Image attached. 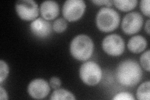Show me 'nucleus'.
<instances>
[{
	"label": "nucleus",
	"mask_w": 150,
	"mask_h": 100,
	"mask_svg": "<svg viewBox=\"0 0 150 100\" xmlns=\"http://www.w3.org/2000/svg\"><path fill=\"white\" fill-rule=\"evenodd\" d=\"M115 6L123 11H128L134 9L138 3L137 0H115Z\"/></svg>",
	"instance_id": "ddd939ff"
},
{
	"label": "nucleus",
	"mask_w": 150,
	"mask_h": 100,
	"mask_svg": "<svg viewBox=\"0 0 150 100\" xmlns=\"http://www.w3.org/2000/svg\"><path fill=\"white\" fill-rule=\"evenodd\" d=\"M61 84H62L61 80L57 77H53L50 79V84L51 87L54 89H58L60 87Z\"/></svg>",
	"instance_id": "412c9836"
},
{
	"label": "nucleus",
	"mask_w": 150,
	"mask_h": 100,
	"mask_svg": "<svg viewBox=\"0 0 150 100\" xmlns=\"http://www.w3.org/2000/svg\"><path fill=\"white\" fill-rule=\"evenodd\" d=\"M50 91V87L48 83L41 78L33 79L28 87V91L30 96L37 99L46 97Z\"/></svg>",
	"instance_id": "1a4fd4ad"
},
{
	"label": "nucleus",
	"mask_w": 150,
	"mask_h": 100,
	"mask_svg": "<svg viewBox=\"0 0 150 100\" xmlns=\"http://www.w3.org/2000/svg\"><path fill=\"white\" fill-rule=\"evenodd\" d=\"M119 14L115 9L103 7L100 9L96 17V23L98 29L103 32H111L115 30L120 24Z\"/></svg>",
	"instance_id": "7ed1b4c3"
},
{
	"label": "nucleus",
	"mask_w": 150,
	"mask_h": 100,
	"mask_svg": "<svg viewBox=\"0 0 150 100\" xmlns=\"http://www.w3.org/2000/svg\"><path fill=\"white\" fill-rule=\"evenodd\" d=\"M79 77L84 83L89 86H95L101 79L102 70L95 62L87 61L80 67Z\"/></svg>",
	"instance_id": "20e7f679"
},
{
	"label": "nucleus",
	"mask_w": 150,
	"mask_h": 100,
	"mask_svg": "<svg viewBox=\"0 0 150 100\" xmlns=\"http://www.w3.org/2000/svg\"><path fill=\"white\" fill-rule=\"evenodd\" d=\"M143 24L142 15L138 12H131L123 18L121 23L123 31L128 35H133L138 33Z\"/></svg>",
	"instance_id": "6e6552de"
},
{
	"label": "nucleus",
	"mask_w": 150,
	"mask_h": 100,
	"mask_svg": "<svg viewBox=\"0 0 150 100\" xmlns=\"http://www.w3.org/2000/svg\"><path fill=\"white\" fill-rule=\"evenodd\" d=\"M9 73V67L5 61H0V83L2 84L7 78Z\"/></svg>",
	"instance_id": "f3484780"
},
{
	"label": "nucleus",
	"mask_w": 150,
	"mask_h": 100,
	"mask_svg": "<svg viewBox=\"0 0 150 100\" xmlns=\"http://www.w3.org/2000/svg\"><path fill=\"white\" fill-rule=\"evenodd\" d=\"M150 82L149 81L143 83L138 87L137 92V98L139 100H149L150 98Z\"/></svg>",
	"instance_id": "2eb2a0df"
},
{
	"label": "nucleus",
	"mask_w": 150,
	"mask_h": 100,
	"mask_svg": "<svg viewBox=\"0 0 150 100\" xmlns=\"http://www.w3.org/2000/svg\"><path fill=\"white\" fill-rule=\"evenodd\" d=\"M0 99L1 100H4V99H8V94L6 91V90L4 89L1 86L0 87Z\"/></svg>",
	"instance_id": "5701e85b"
},
{
	"label": "nucleus",
	"mask_w": 150,
	"mask_h": 100,
	"mask_svg": "<svg viewBox=\"0 0 150 100\" xmlns=\"http://www.w3.org/2000/svg\"><path fill=\"white\" fill-rule=\"evenodd\" d=\"M140 8L142 13L145 16H149V0H142L140 3Z\"/></svg>",
	"instance_id": "6ab92c4d"
},
{
	"label": "nucleus",
	"mask_w": 150,
	"mask_h": 100,
	"mask_svg": "<svg viewBox=\"0 0 150 100\" xmlns=\"http://www.w3.org/2000/svg\"><path fill=\"white\" fill-rule=\"evenodd\" d=\"M86 4L83 0H67L63 4V15L68 21H75L83 16Z\"/></svg>",
	"instance_id": "423d86ee"
},
{
	"label": "nucleus",
	"mask_w": 150,
	"mask_h": 100,
	"mask_svg": "<svg viewBox=\"0 0 150 100\" xmlns=\"http://www.w3.org/2000/svg\"><path fill=\"white\" fill-rule=\"evenodd\" d=\"M116 75L117 80L121 85L126 87H133L142 80L143 71L137 61L127 60L119 64Z\"/></svg>",
	"instance_id": "f257e3e1"
},
{
	"label": "nucleus",
	"mask_w": 150,
	"mask_h": 100,
	"mask_svg": "<svg viewBox=\"0 0 150 100\" xmlns=\"http://www.w3.org/2000/svg\"><path fill=\"white\" fill-rule=\"evenodd\" d=\"M30 29L33 34L36 36L45 38L48 37L52 31V26L51 23L44 18H39L32 21Z\"/></svg>",
	"instance_id": "9d476101"
},
{
	"label": "nucleus",
	"mask_w": 150,
	"mask_h": 100,
	"mask_svg": "<svg viewBox=\"0 0 150 100\" xmlns=\"http://www.w3.org/2000/svg\"><path fill=\"white\" fill-rule=\"evenodd\" d=\"M15 8L19 17L25 21L35 20L39 15L38 5L33 0H19Z\"/></svg>",
	"instance_id": "39448f33"
},
{
	"label": "nucleus",
	"mask_w": 150,
	"mask_h": 100,
	"mask_svg": "<svg viewBox=\"0 0 150 100\" xmlns=\"http://www.w3.org/2000/svg\"><path fill=\"white\" fill-rule=\"evenodd\" d=\"M113 99H123V100H134V98L131 93L127 92H121L116 94Z\"/></svg>",
	"instance_id": "aec40b11"
},
{
	"label": "nucleus",
	"mask_w": 150,
	"mask_h": 100,
	"mask_svg": "<svg viewBox=\"0 0 150 100\" xmlns=\"http://www.w3.org/2000/svg\"><path fill=\"white\" fill-rule=\"evenodd\" d=\"M51 100H58V99H76L73 93L68 91V90L64 89H56L51 94L50 97Z\"/></svg>",
	"instance_id": "4468645a"
},
{
	"label": "nucleus",
	"mask_w": 150,
	"mask_h": 100,
	"mask_svg": "<svg viewBox=\"0 0 150 100\" xmlns=\"http://www.w3.org/2000/svg\"><path fill=\"white\" fill-rule=\"evenodd\" d=\"M145 30H146L148 34L149 35V20H148L146 23V25H145Z\"/></svg>",
	"instance_id": "b1692460"
},
{
	"label": "nucleus",
	"mask_w": 150,
	"mask_h": 100,
	"mask_svg": "<svg viewBox=\"0 0 150 100\" xmlns=\"http://www.w3.org/2000/svg\"><path fill=\"white\" fill-rule=\"evenodd\" d=\"M149 55L150 51L149 50H147L146 51L144 52L140 57V63L143 68L147 71L148 72L150 71L149 68Z\"/></svg>",
	"instance_id": "a211bd4d"
},
{
	"label": "nucleus",
	"mask_w": 150,
	"mask_h": 100,
	"mask_svg": "<svg viewBox=\"0 0 150 100\" xmlns=\"http://www.w3.org/2000/svg\"><path fill=\"white\" fill-rule=\"evenodd\" d=\"M103 49L110 56H118L125 51V42L122 38L117 34L106 36L102 42Z\"/></svg>",
	"instance_id": "0eeeda50"
},
{
	"label": "nucleus",
	"mask_w": 150,
	"mask_h": 100,
	"mask_svg": "<svg viewBox=\"0 0 150 100\" xmlns=\"http://www.w3.org/2000/svg\"><path fill=\"white\" fill-rule=\"evenodd\" d=\"M67 22L63 18H58L53 23V30L57 33H62L66 30L67 28Z\"/></svg>",
	"instance_id": "dca6fc26"
},
{
	"label": "nucleus",
	"mask_w": 150,
	"mask_h": 100,
	"mask_svg": "<svg viewBox=\"0 0 150 100\" xmlns=\"http://www.w3.org/2000/svg\"><path fill=\"white\" fill-rule=\"evenodd\" d=\"M92 2L98 5H106L107 6H111L112 5V1L110 0H95V1H92Z\"/></svg>",
	"instance_id": "4be33fe9"
},
{
	"label": "nucleus",
	"mask_w": 150,
	"mask_h": 100,
	"mask_svg": "<svg viewBox=\"0 0 150 100\" xmlns=\"http://www.w3.org/2000/svg\"><path fill=\"white\" fill-rule=\"evenodd\" d=\"M147 46V41L142 36L136 35L131 37L128 43V48L134 53H139L143 51Z\"/></svg>",
	"instance_id": "f8f14e48"
},
{
	"label": "nucleus",
	"mask_w": 150,
	"mask_h": 100,
	"mask_svg": "<svg viewBox=\"0 0 150 100\" xmlns=\"http://www.w3.org/2000/svg\"><path fill=\"white\" fill-rule=\"evenodd\" d=\"M94 44L92 40L86 35L74 37L70 44V52L75 59L86 61L90 58L93 53Z\"/></svg>",
	"instance_id": "f03ea898"
},
{
	"label": "nucleus",
	"mask_w": 150,
	"mask_h": 100,
	"mask_svg": "<svg viewBox=\"0 0 150 100\" xmlns=\"http://www.w3.org/2000/svg\"><path fill=\"white\" fill-rule=\"evenodd\" d=\"M40 13L46 20H51L58 16L59 8L57 2L54 1H45L41 4Z\"/></svg>",
	"instance_id": "9b49d317"
}]
</instances>
